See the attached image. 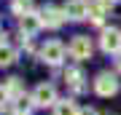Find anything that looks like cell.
I'll return each mask as SVG.
<instances>
[{
	"mask_svg": "<svg viewBox=\"0 0 121 115\" xmlns=\"http://www.w3.org/2000/svg\"><path fill=\"white\" fill-rule=\"evenodd\" d=\"M13 59H16V51H13L8 43H3V46H0V67H8V64H13Z\"/></svg>",
	"mask_w": 121,
	"mask_h": 115,
	"instance_id": "4fadbf2b",
	"label": "cell"
},
{
	"mask_svg": "<svg viewBox=\"0 0 121 115\" xmlns=\"http://www.w3.org/2000/svg\"><path fill=\"white\" fill-rule=\"evenodd\" d=\"M105 8H108V5H102L99 0H91L89 3V21L91 24H102L105 21Z\"/></svg>",
	"mask_w": 121,
	"mask_h": 115,
	"instance_id": "30bf717a",
	"label": "cell"
},
{
	"mask_svg": "<svg viewBox=\"0 0 121 115\" xmlns=\"http://www.w3.org/2000/svg\"><path fill=\"white\" fill-rule=\"evenodd\" d=\"M94 91L99 96H113L118 91V78L110 75V72H99L97 80H94Z\"/></svg>",
	"mask_w": 121,
	"mask_h": 115,
	"instance_id": "5b68a950",
	"label": "cell"
},
{
	"mask_svg": "<svg viewBox=\"0 0 121 115\" xmlns=\"http://www.w3.org/2000/svg\"><path fill=\"white\" fill-rule=\"evenodd\" d=\"M8 99H11V94L5 91V86H0V110H3L5 104H8Z\"/></svg>",
	"mask_w": 121,
	"mask_h": 115,
	"instance_id": "9a60e30c",
	"label": "cell"
},
{
	"mask_svg": "<svg viewBox=\"0 0 121 115\" xmlns=\"http://www.w3.org/2000/svg\"><path fill=\"white\" fill-rule=\"evenodd\" d=\"M40 19H43V27H48V30H56V27H62L67 21L65 8H56V5H51V3L40 8Z\"/></svg>",
	"mask_w": 121,
	"mask_h": 115,
	"instance_id": "7a4b0ae2",
	"label": "cell"
},
{
	"mask_svg": "<svg viewBox=\"0 0 121 115\" xmlns=\"http://www.w3.org/2000/svg\"><path fill=\"white\" fill-rule=\"evenodd\" d=\"M65 80L73 86L75 91H81V88H83V83H81V80H83V72H81L78 67H70V70H67V72H65Z\"/></svg>",
	"mask_w": 121,
	"mask_h": 115,
	"instance_id": "7c38bea8",
	"label": "cell"
},
{
	"mask_svg": "<svg viewBox=\"0 0 121 115\" xmlns=\"http://www.w3.org/2000/svg\"><path fill=\"white\" fill-rule=\"evenodd\" d=\"M5 43V32H3V27H0V46Z\"/></svg>",
	"mask_w": 121,
	"mask_h": 115,
	"instance_id": "ac0fdd59",
	"label": "cell"
},
{
	"mask_svg": "<svg viewBox=\"0 0 121 115\" xmlns=\"http://www.w3.org/2000/svg\"><path fill=\"white\" fill-rule=\"evenodd\" d=\"M116 67L121 70V51H118V59H116Z\"/></svg>",
	"mask_w": 121,
	"mask_h": 115,
	"instance_id": "d6986e66",
	"label": "cell"
},
{
	"mask_svg": "<svg viewBox=\"0 0 121 115\" xmlns=\"http://www.w3.org/2000/svg\"><path fill=\"white\" fill-rule=\"evenodd\" d=\"M99 3H102V5H116L118 0H99Z\"/></svg>",
	"mask_w": 121,
	"mask_h": 115,
	"instance_id": "e0dca14e",
	"label": "cell"
},
{
	"mask_svg": "<svg viewBox=\"0 0 121 115\" xmlns=\"http://www.w3.org/2000/svg\"><path fill=\"white\" fill-rule=\"evenodd\" d=\"M81 115H97V110H91V107H86V110H81Z\"/></svg>",
	"mask_w": 121,
	"mask_h": 115,
	"instance_id": "2e32d148",
	"label": "cell"
},
{
	"mask_svg": "<svg viewBox=\"0 0 121 115\" xmlns=\"http://www.w3.org/2000/svg\"><path fill=\"white\" fill-rule=\"evenodd\" d=\"M99 48L105 54H118L121 51V30H116V27L102 30V35H99Z\"/></svg>",
	"mask_w": 121,
	"mask_h": 115,
	"instance_id": "3957f363",
	"label": "cell"
},
{
	"mask_svg": "<svg viewBox=\"0 0 121 115\" xmlns=\"http://www.w3.org/2000/svg\"><path fill=\"white\" fill-rule=\"evenodd\" d=\"M11 13L13 16H27V13H32V0H11Z\"/></svg>",
	"mask_w": 121,
	"mask_h": 115,
	"instance_id": "8fae6325",
	"label": "cell"
},
{
	"mask_svg": "<svg viewBox=\"0 0 121 115\" xmlns=\"http://www.w3.org/2000/svg\"><path fill=\"white\" fill-rule=\"evenodd\" d=\"M54 115H81V110H78V104L73 99H59L54 104Z\"/></svg>",
	"mask_w": 121,
	"mask_h": 115,
	"instance_id": "9c48e42d",
	"label": "cell"
},
{
	"mask_svg": "<svg viewBox=\"0 0 121 115\" xmlns=\"http://www.w3.org/2000/svg\"><path fill=\"white\" fill-rule=\"evenodd\" d=\"M40 59H43L46 64H51V67H56V64L65 62V46H62L59 40H48L43 48H40Z\"/></svg>",
	"mask_w": 121,
	"mask_h": 115,
	"instance_id": "6da1fadb",
	"label": "cell"
},
{
	"mask_svg": "<svg viewBox=\"0 0 121 115\" xmlns=\"http://www.w3.org/2000/svg\"><path fill=\"white\" fill-rule=\"evenodd\" d=\"M32 102L38 104V107H48V104H56L59 99H56V91H54V86H48V83H40L38 88L32 91Z\"/></svg>",
	"mask_w": 121,
	"mask_h": 115,
	"instance_id": "52a82bcc",
	"label": "cell"
},
{
	"mask_svg": "<svg viewBox=\"0 0 121 115\" xmlns=\"http://www.w3.org/2000/svg\"><path fill=\"white\" fill-rule=\"evenodd\" d=\"M40 27H43V19H40V13H35V11L19 19V30H22L24 38H32V35H38V32H40Z\"/></svg>",
	"mask_w": 121,
	"mask_h": 115,
	"instance_id": "ba28073f",
	"label": "cell"
},
{
	"mask_svg": "<svg viewBox=\"0 0 121 115\" xmlns=\"http://www.w3.org/2000/svg\"><path fill=\"white\" fill-rule=\"evenodd\" d=\"M67 51H70V56H73V59L83 62V59H89V56H91V40L86 38V35H75Z\"/></svg>",
	"mask_w": 121,
	"mask_h": 115,
	"instance_id": "8992f818",
	"label": "cell"
},
{
	"mask_svg": "<svg viewBox=\"0 0 121 115\" xmlns=\"http://www.w3.org/2000/svg\"><path fill=\"white\" fill-rule=\"evenodd\" d=\"M5 91H8L13 99L24 96V94H22V83H19V78H8V83H5Z\"/></svg>",
	"mask_w": 121,
	"mask_h": 115,
	"instance_id": "5bb4252c",
	"label": "cell"
},
{
	"mask_svg": "<svg viewBox=\"0 0 121 115\" xmlns=\"http://www.w3.org/2000/svg\"><path fill=\"white\" fill-rule=\"evenodd\" d=\"M65 16L70 21H83V19H89V0H67L65 5Z\"/></svg>",
	"mask_w": 121,
	"mask_h": 115,
	"instance_id": "277c9868",
	"label": "cell"
}]
</instances>
